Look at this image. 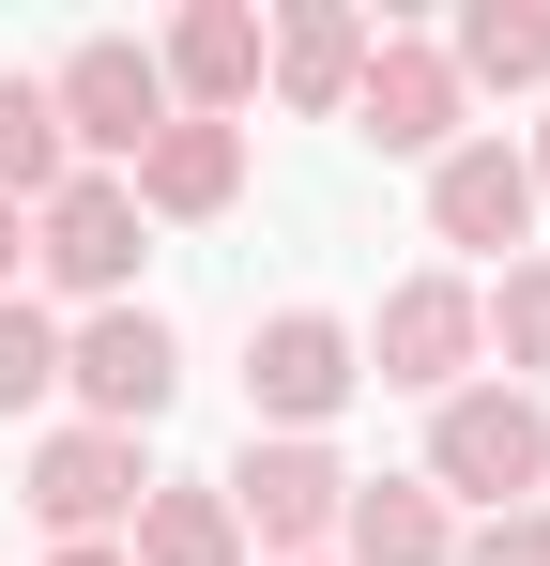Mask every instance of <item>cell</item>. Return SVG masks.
<instances>
[{"label":"cell","mask_w":550,"mask_h":566,"mask_svg":"<svg viewBox=\"0 0 550 566\" xmlns=\"http://www.w3.org/2000/svg\"><path fill=\"white\" fill-rule=\"evenodd\" d=\"M77 185V154H62V123H46V77H0V199L31 214V199Z\"/></svg>","instance_id":"obj_17"},{"label":"cell","mask_w":550,"mask_h":566,"mask_svg":"<svg viewBox=\"0 0 550 566\" xmlns=\"http://www.w3.org/2000/svg\"><path fill=\"white\" fill-rule=\"evenodd\" d=\"M474 337L520 368V398L550 382V261H505V291H474Z\"/></svg>","instance_id":"obj_18"},{"label":"cell","mask_w":550,"mask_h":566,"mask_svg":"<svg viewBox=\"0 0 550 566\" xmlns=\"http://www.w3.org/2000/svg\"><path fill=\"white\" fill-rule=\"evenodd\" d=\"M444 62H458V93H550V0H474Z\"/></svg>","instance_id":"obj_15"},{"label":"cell","mask_w":550,"mask_h":566,"mask_svg":"<svg viewBox=\"0 0 550 566\" xmlns=\"http://www.w3.org/2000/svg\"><path fill=\"white\" fill-rule=\"evenodd\" d=\"M15 490H31V521H46L62 552H92V536H123V521H138V490H154V474H138L123 429H46Z\"/></svg>","instance_id":"obj_9"},{"label":"cell","mask_w":550,"mask_h":566,"mask_svg":"<svg viewBox=\"0 0 550 566\" xmlns=\"http://www.w3.org/2000/svg\"><path fill=\"white\" fill-rule=\"evenodd\" d=\"M458 566H550V505H505V521H474Z\"/></svg>","instance_id":"obj_20"},{"label":"cell","mask_w":550,"mask_h":566,"mask_svg":"<svg viewBox=\"0 0 550 566\" xmlns=\"http://www.w3.org/2000/svg\"><path fill=\"white\" fill-rule=\"evenodd\" d=\"M123 566H245L230 505H214V474H183V490H138V521H123Z\"/></svg>","instance_id":"obj_16"},{"label":"cell","mask_w":550,"mask_h":566,"mask_svg":"<svg viewBox=\"0 0 550 566\" xmlns=\"http://www.w3.org/2000/svg\"><path fill=\"white\" fill-rule=\"evenodd\" d=\"M214 505H230V536L261 566H321L337 552V505H352V460L337 444H261L245 429V460L214 474Z\"/></svg>","instance_id":"obj_3"},{"label":"cell","mask_w":550,"mask_h":566,"mask_svg":"<svg viewBox=\"0 0 550 566\" xmlns=\"http://www.w3.org/2000/svg\"><path fill=\"white\" fill-rule=\"evenodd\" d=\"M337 552H352V566H458V505L429 490V474H352Z\"/></svg>","instance_id":"obj_14"},{"label":"cell","mask_w":550,"mask_h":566,"mask_svg":"<svg viewBox=\"0 0 550 566\" xmlns=\"http://www.w3.org/2000/svg\"><path fill=\"white\" fill-rule=\"evenodd\" d=\"M429 490L474 505V521L536 505V490H550V413L520 398V382H458V398H429Z\"/></svg>","instance_id":"obj_2"},{"label":"cell","mask_w":550,"mask_h":566,"mask_svg":"<svg viewBox=\"0 0 550 566\" xmlns=\"http://www.w3.org/2000/svg\"><path fill=\"white\" fill-rule=\"evenodd\" d=\"M31 261H46V291H77V306H138V199L107 185V169H77L62 199H31Z\"/></svg>","instance_id":"obj_7"},{"label":"cell","mask_w":550,"mask_h":566,"mask_svg":"<svg viewBox=\"0 0 550 566\" xmlns=\"http://www.w3.org/2000/svg\"><path fill=\"white\" fill-rule=\"evenodd\" d=\"M31 398H62V322L31 291H0V413H31Z\"/></svg>","instance_id":"obj_19"},{"label":"cell","mask_w":550,"mask_h":566,"mask_svg":"<svg viewBox=\"0 0 550 566\" xmlns=\"http://www.w3.org/2000/svg\"><path fill=\"white\" fill-rule=\"evenodd\" d=\"M520 169H536V214H550V123H536V154H520Z\"/></svg>","instance_id":"obj_23"},{"label":"cell","mask_w":550,"mask_h":566,"mask_svg":"<svg viewBox=\"0 0 550 566\" xmlns=\"http://www.w3.org/2000/svg\"><path fill=\"white\" fill-rule=\"evenodd\" d=\"M352 123L367 154H413V169H444L458 154V123H474V93H458V62L429 46V31H367V77H352Z\"/></svg>","instance_id":"obj_4"},{"label":"cell","mask_w":550,"mask_h":566,"mask_svg":"<svg viewBox=\"0 0 550 566\" xmlns=\"http://www.w3.org/2000/svg\"><path fill=\"white\" fill-rule=\"evenodd\" d=\"M352 353H367V382L458 398V382H474V353H489V337H474V276H398V291H382V322H367Z\"/></svg>","instance_id":"obj_8"},{"label":"cell","mask_w":550,"mask_h":566,"mask_svg":"<svg viewBox=\"0 0 550 566\" xmlns=\"http://www.w3.org/2000/svg\"><path fill=\"white\" fill-rule=\"evenodd\" d=\"M429 230H444L458 261H520L536 245V169L505 138H458L444 169H429Z\"/></svg>","instance_id":"obj_11"},{"label":"cell","mask_w":550,"mask_h":566,"mask_svg":"<svg viewBox=\"0 0 550 566\" xmlns=\"http://www.w3.org/2000/svg\"><path fill=\"white\" fill-rule=\"evenodd\" d=\"M46 566H123V536H92V552H46Z\"/></svg>","instance_id":"obj_22"},{"label":"cell","mask_w":550,"mask_h":566,"mask_svg":"<svg viewBox=\"0 0 550 566\" xmlns=\"http://www.w3.org/2000/svg\"><path fill=\"white\" fill-rule=\"evenodd\" d=\"M154 77H169L183 123H245L261 107V15L245 0H183L169 31H154Z\"/></svg>","instance_id":"obj_10"},{"label":"cell","mask_w":550,"mask_h":566,"mask_svg":"<svg viewBox=\"0 0 550 566\" xmlns=\"http://www.w3.org/2000/svg\"><path fill=\"white\" fill-rule=\"evenodd\" d=\"M352 77H367V15H352V0H290V15L261 31V93H275V107L337 123V107H352Z\"/></svg>","instance_id":"obj_12"},{"label":"cell","mask_w":550,"mask_h":566,"mask_svg":"<svg viewBox=\"0 0 550 566\" xmlns=\"http://www.w3.org/2000/svg\"><path fill=\"white\" fill-rule=\"evenodd\" d=\"M62 382H77V429H123V444H138V429L183 398V337L154 306H92L77 337H62Z\"/></svg>","instance_id":"obj_6"},{"label":"cell","mask_w":550,"mask_h":566,"mask_svg":"<svg viewBox=\"0 0 550 566\" xmlns=\"http://www.w3.org/2000/svg\"><path fill=\"white\" fill-rule=\"evenodd\" d=\"M46 123H62V154H77V169L123 185L183 107H169V77H154V46H138V31H77V46L46 62Z\"/></svg>","instance_id":"obj_1"},{"label":"cell","mask_w":550,"mask_h":566,"mask_svg":"<svg viewBox=\"0 0 550 566\" xmlns=\"http://www.w3.org/2000/svg\"><path fill=\"white\" fill-rule=\"evenodd\" d=\"M367 382L352 322L337 306H275L261 337H245V413H261V444H321V413Z\"/></svg>","instance_id":"obj_5"},{"label":"cell","mask_w":550,"mask_h":566,"mask_svg":"<svg viewBox=\"0 0 550 566\" xmlns=\"http://www.w3.org/2000/svg\"><path fill=\"white\" fill-rule=\"evenodd\" d=\"M123 199H138V230H154V214H169V230L230 214V199H245V123H169V138L123 169Z\"/></svg>","instance_id":"obj_13"},{"label":"cell","mask_w":550,"mask_h":566,"mask_svg":"<svg viewBox=\"0 0 550 566\" xmlns=\"http://www.w3.org/2000/svg\"><path fill=\"white\" fill-rule=\"evenodd\" d=\"M15 261H31V214H15V199H0V291H15Z\"/></svg>","instance_id":"obj_21"}]
</instances>
